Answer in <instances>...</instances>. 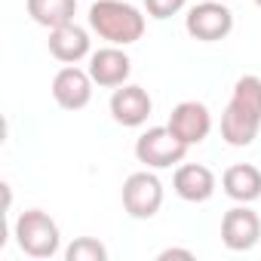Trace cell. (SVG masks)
<instances>
[{
	"mask_svg": "<svg viewBox=\"0 0 261 261\" xmlns=\"http://www.w3.org/2000/svg\"><path fill=\"white\" fill-rule=\"evenodd\" d=\"M92 86H95V80L89 77L86 68L65 65L53 77V98L62 111H83L92 101Z\"/></svg>",
	"mask_w": 261,
	"mask_h": 261,
	"instance_id": "obj_10",
	"label": "cell"
},
{
	"mask_svg": "<svg viewBox=\"0 0 261 261\" xmlns=\"http://www.w3.org/2000/svg\"><path fill=\"white\" fill-rule=\"evenodd\" d=\"M221 191L233 203H255L261 200V169L252 163H233L221 175Z\"/></svg>",
	"mask_w": 261,
	"mask_h": 261,
	"instance_id": "obj_14",
	"label": "cell"
},
{
	"mask_svg": "<svg viewBox=\"0 0 261 261\" xmlns=\"http://www.w3.org/2000/svg\"><path fill=\"white\" fill-rule=\"evenodd\" d=\"M89 77L95 80V86H105V89H117L123 83H129V74H133V59L123 53V46H101L89 56V65H86Z\"/></svg>",
	"mask_w": 261,
	"mask_h": 261,
	"instance_id": "obj_11",
	"label": "cell"
},
{
	"mask_svg": "<svg viewBox=\"0 0 261 261\" xmlns=\"http://www.w3.org/2000/svg\"><path fill=\"white\" fill-rule=\"evenodd\" d=\"M218 181L215 172L203 163H178L175 175H172V191L185 200V203H206L212 200Z\"/></svg>",
	"mask_w": 261,
	"mask_h": 261,
	"instance_id": "obj_13",
	"label": "cell"
},
{
	"mask_svg": "<svg viewBox=\"0 0 261 261\" xmlns=\"http://www.w3.org/2000/svg\"><path fill=\"white\" fill-rule=\"evenodd\" d=\"M169 258H185V261H191V258H194V252H191V249H178V246H169V249H163V252L157 255V261H169Z\"/></svg>",
	"mask_w": 261,
	"mask_h": 261,
	"instance_id": "obj_18",
	"label": "cell"
},
{
	"mask_svg": "<svg viewBox=\"0 0 261 261\" xmlns=\"http://www.w3.org/2000/svg\"><path fill=\"white\" fill-rule=\"evenodd\" d=\"M68 261H108V246L98 243L95 237H77L68 249H65Z\"/></svg>",
	"mask_w": 261,
	"mask_h": 261,
	"instance_id": "obj_16",
	"label": "cell"
},
{
	"mask_svg": "<svg viewBox=\"0 0 261 261\" xmlns=\"http://www.w3.org/2000/svg\"><path fill=\"white\" fill-rule=\"evenodd\" d=\"M108 108H111L114 123H120V126H126V129H139V126L148 123V117H151V111H154V98H151L148 89L139 86V83H123V86L114 89Z\"/></svg>",
	"mask_w": 261,
	"mask_h": 261,
	"instance_id": "obj_8",
	"label": "cell"
},
{
	"mask_svg": "<svg viewBox=\"0 0 261 261\" xmlns=\"http://www.w3.org/2000/svg\"><path fill=\"white\" fill-rule=\"evenodd\" d=\"M185 31L200 43H218L233 31V13L221 0H203L185 16Z\"/></svg>",
	"mask_w": 261,
	"mask_h": 261,
	"instance_id": "obj_6",
	"label": "cell"
},
{
	"mask_svg": "<svg viewBox=\"0 0 261 261\" xmlns=\"http://www.w3.org/2000/svg\"><path fill=\"white\" fill-rule=\"evenodd\" d=\"M252 4H255V7H261V0H252Z\"/></svg>",
	"mask_w": 261,
	"mask_h": 261,
	"instance_id": "obj_19",
	"label": "cell"
},
{
	"mask_svg": "<svg viewBox=\"0 0 261 261\" xmlns=\"http://www.w3.org/2000/svg\"><path fill=\"white\" fill-rule=\"evenodd\" d=\"M25 10L34 19V25L53 31V28H62V25L74 22L77 0H25Z\"/></svg>",
	"mask_w": 261,
	"mask_h": 261,
	"instance_id": "obj_15",
	"label": "cell"
},
{
	"mask_svg": "<svg viewBox=\"0 0 261 261\" xmlns=\"http://www.w3.org/2000/svg\"><path fill=\"white\" fill-rule=\"evenodd\" d=\"M261 133V77L243 74L233 83L230 101L221 114V139L230 148H249Z\"/></svg>",
	"mask_w": 261,
	"mask_h": 261,
	"instance_id": "obj_1",
	"label": "cell"
},
{
	"mask_svg": "<svg viewBox=\"0 0 261 261\" xmlns=\"http://www.w3.org/2000/svg\"><path fill=\"white\" fill-rule=\"evenodd\" d=\"M13 237H16L19 249L37 261H46L62 252V230H59L56 218L43 209H25L13 224Z\"/></svg>",
	"mask_w": 261,
	"mask_h": 261,
	"instance_id": "obj_3",
	"label": "cell"
},
{
	"mask_svg": "<svg viewBox=\"0 0 261 261\" xmlns=\"http://www.w3.org/2000/svg\"><path fill=\"white\" fill-rule=\"evenodd\" d=\"M46 46H49V56H53L56 62H62V65H77V62H83V59L92 56L89 31L80 28L77 22H68V25H62V28H53Z\"/></svg>",
	"mask_w": 261,
	"mask_h": 261,
	"instance_id": "obj_12",
	"label": "cell"
},
{
	"mask_svg": "<svg viewBox=\"0 0 261 261\" xmlns=\"http://www.w3.org/2000/svg\"><path fill=\"white\" fill-rule=\"evenodd\" d=\"M221 243L230 252H249L261 243V215L249 203H237L221 218Z\"/></svg>",
	"mask_w": 261,
	"mask_h": 261,
	"instance_id": "obj_7",
	"label": "cell"
},
{
	"mask_svg": "<svg viewBox=\"0 0 261 261\" xmlns=\"http://www.w3.org/2000/svg\"><path fill=\"white\" fill-rule=\"evenodd\" d=\"M185 7H188V0H145V13L151 19H160V22L178 16Z\"/></svg>",
	"mask_w": 261,
	"mask_h": 261,
	"instance_id": "obj_17",
	"label": "cell"
},
{
	"mask_svg": "<svg viewBox=\"0 0 261 261\" xmlns=\"http://www.w3.org/2000/svg\"><path fill=\"white\" fill-rule=\"evenodd\" d=\"M166 126L172 129V133H175L188 148H194V145H203V142L209 139V133H212V114H209V108H206L203 101L188 98V101H178V105L172 108Z\"/></svg>",
	"mask_w": 261,
	"mask_h": 261,
	"instance_id": "obj_9",
	"label": "cell"
},
{
	"mask_svg": "<svg viewBox=\"0 0 261 261\" xmlns=\"http://www.w3.org/2000/svg\"><path fill=\"white\" fill-rule=\"evenodd\" d=\"M89 31L114 46H129L145 34V13L129 0H95L89 7Z\"/></svg>",
	"mask_w": 261,
	"mask_h": 261,
	"instance_id": "obj_2",
	"label": "cell"
},
{
	"mask_svg": "<svg viewBox=\"0 0 261 261\" xmlns=\"http://www.w3.org/2000/svg\"><path fill=\"white\" fill-rule=\"evenodd\" d=\"M188 145L172 133L169 126H151L136 139V160L148 169H172L185 163Z\"/></svg>",
	"mask_w": 261,
	"mask_h": 261,
	"instance_id": "obj_4",
	"label": "cell"
},
{
	"mask_svg": "<svg viewBox=\"0 0 261 261\" xmlns=\"http://www.w3.org/2000/svg\"><path fill=\"white\" fill-rule=\"evenodd\" d=\"M120 200H123V209H126L129 218L148 221V218H154V215L160 212V206H163V181H160L151 169L133 172V175H126V181H123Z\"/></svg>",
	"mask_w": 261,
	"mask_h": 261,
	"instance_id": "obj_5",
	"label": "cell"
}]
</instances>
